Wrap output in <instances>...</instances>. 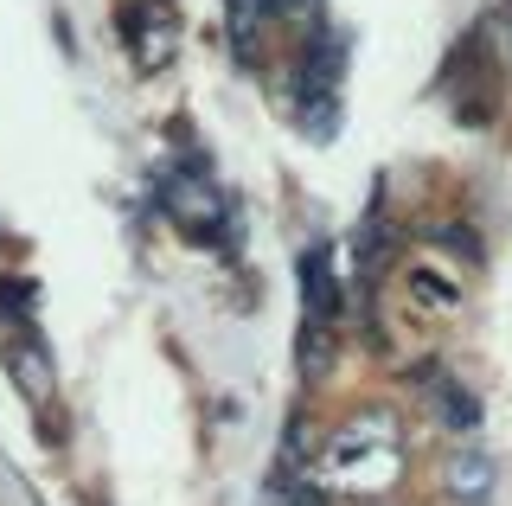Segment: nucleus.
<instances>
[{"label":"nucleus","mask_w":512,"mask_h":506,"mask_svg":"<svg viewBox=\"0 0 512 506\" xmlns=\"http://www.w3.org/2000/svg\"><path fill=\"white\" fill-rule=\"evenodd\" d=\"M160 212H167L192 244H224V199L199 180V173H167V186H160Z\"/></svg>","instance_id":"nucleus-1"},{"label":"nucleus","mask_w":512,"mask_h":506,"mask_svg":"<svg viewBox=\"0 0 512 506\" xmlns=\"http://www.w3.org/2000/svg\"><path fill=\"white\" fill-rule=\"evenodd\" d=\"M301 295H308V321L333 327L340 314V282H333V250H301Z\"/></svg>","instance_id":"nucleus-2"},{"label":"nucleus","mask_w":512,"mask_h":506,"mask_svg":"<svg viewBox=\"0 0 512 506\" xmlns=\"http://www.w3.org/2000/svg\"><path fill=\"white\" fill-rule=\"evenodd\" d=\"M442 481H448V494H455L461 506H487L493 500V455L487 449H455Z\"/></svg>","instance_id":"nucleus-3"},{"label":"nucleus","mask_w":512,"mask_h":506,"mask_svg":"<svg viewBox=\"0 0 512 506\" xmlns=\"http://www.w3.org/2000/svg\"><path fill=\"white\" fill-rule=\"evenodd\" d=\"M7 372L20 378V391H26L32 404H45V398H52V359L39 353V340H32V334H20V340L7 346Z\"/></svg>","instance_id":"nucleus-4"},{"label":"nucleus","mask_w":512,"mask_h":506,"mask_svg":"<svg viewBox=\"0 0 512 506\" xmlns=\"http://www.w3.org/2000/svg\"><path fill=\"white\" fill-rule=\"evenodd\" d=\"M474 417H480V410H474V398H468L461 385H448V391H442V423H461V430H468Z\"/></svg>","instance_id":"nucleus-5"},{"label":"nucleus","mask_w":512,"mask_h":506,"mask_svg":"<svg viewBox=\"0 0 512 506\" xmlns=\"http://www.w3.org/2000/svg\"><path fill=\"white\" fill-rule=\"evenodd\" d=\"M500 20H506V45H500V52L512 58V0H506V7H500Z\"/></svg>","instance_id":"nucleus-6"},{"label":"nucleus","mask_w":512,"mask_h":506,"mask_svg":"<svg viewBox=\"0 0 512 506\" xmlns=\"http://www.w3.org/2000/svg\"><path fill=\"white\" fill-rule=\"evenodd\" d=\"M256 7H269V13H282V7H301V0H256Z\"/></svg>","instance_id":"nucleus-7"}]
</instances>
